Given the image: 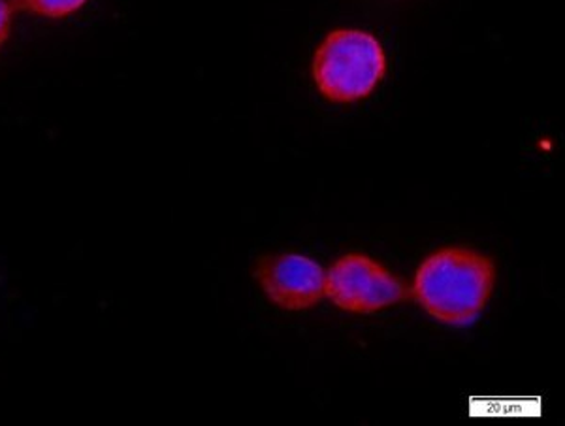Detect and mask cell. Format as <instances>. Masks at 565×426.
I'll list each match as a JSON object with an SVG mask.
<instances>
[{
	"label": "cell",
	"instance_id": "2",
	"mask_svg": "<svg viewBox=\"0 0 565 426\" xmlns=\"http://www.w3.org/2000/svg\"><path fill=\"white\" fill-rule=\"evenodd\" d=\"M386 74L380 40L360 29H335L322 40L313 57V79L330 103L364 100Z\"/></svg>",
	"mask_w": 565,
	"mask_h": 426
},
{
	"label": "cell",
	"instance_id": "3",
	"mask_svg": "<svg viewBox=\"0 0 565 426\" xmlns=\"http://www.w3.org/2000/svg\"><path fill=\"white\" fill-rule=\"evenodd\" d=\"M324 295L340 310L372 316L412 298L404 279L366 253H345L324 271Z\"/></svg>",
	"mask_w": 565,
	"mask_h": 426
},
{
	"label": "cell",
	"instance_id": "1",
	"mask_svg": "<svg viewBox=\"0 0 565 426\" xmlns=\"http://www.w3.org/2000/svg\"><path fill=\"white\" fill-rule=\"evenodd\" d=\"M498 281L494 258L473 247L445 246L418 265L412 297L431 319L452 327L476 323Z\"/></svg>",
	"mask_w": 565,
	"mask_h": 426
},
{
	"label": "cell",
	"instance_id": "6",
	"mask_svg": "<svg viewBox=\"0 0 565 426\" xmlns=\"http://www.w3.org/2000/svg\"><path fill=\"white\" fill-rule=\"evenodd\" d=\"M12 4L7 0H0V47L7 44L12 33Z\"/></svg>",
	"mask_w": 565,
	"mask_h": 426
},
{
	"label": "cell",
	"instance_id": "4",
	"mask_svg": "<svg viewBox=\"0 0 565 426\" xmlns=\"http://www.w3.org/2000/svg\"><path fill=\"white\" fill-rule=\"evenodd\" d=\"M253 276L266 298L281 310H311L324 297L322 266L300 253L263 255Z\"/></svg>",
	"mask_w": 565,
	"mask_h": 426
},
{
	"label": "cell",
	"instance_id": "5",
	"mask_svg": "<svg viewBox=\"0 0 565 426\" xmlns=\"http://www.w3.org/2000/svg\"><path fill=\"white\" fill-rule=\"evenodd\" d=\"M87 0H12V7L21 12L34 13L47 20H65L77 12Z\"/></svg>",
	"mask_w": 565,
	"mask_h": 426
}]
</instances>
